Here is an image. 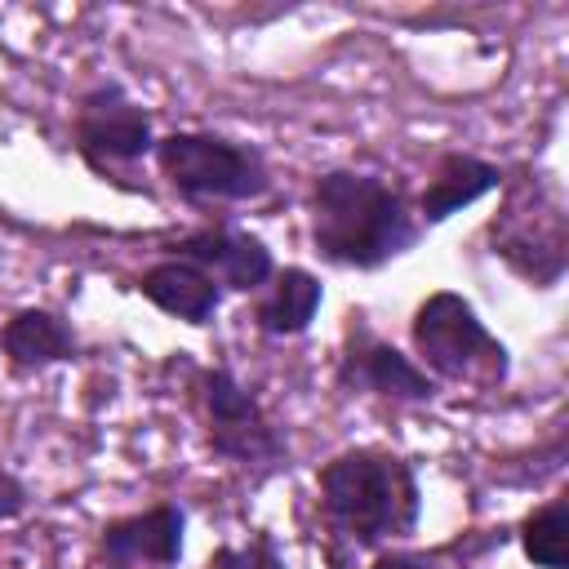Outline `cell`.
<instances>
[{
    "mask_svg": "<svg viewBox=\"0 0 569 569\" xmlns=\"http://www.w3.org/2000/svg\"><path fill=\"white\" fill-rule=\"evenodd\" d=\"M369 569H440V560H431L422 551H378Z\"/></svg>",
    "mask_w": 569,
    "mask_h": 569,
    "instance_id": "cell-18",
    "label": "cell"
},
{
    "mask_svg": "<svg viewBox=\"0 0 569 569\" xmlns=\"http://www.w3.org/2000/svg\"><path fill=\"white\" fill-rule=\"evenodd\" d=\"M325 302V284L320 276H311L307 267H276V276L267 280V293L253 307V325L267 338H298L311 329L316 311Z\"/></svg>",
    "mask_w": 569,
    "mask_h": 569,
    "instance_id": "cell-14",
    "label": "cell"
},
{
    "mask_svg": "<svg viewBox=\"0 0 569 569\" xmlns=\"http://www.w3.org/2000/svg\"><path fill=\"white\" fill-rule=\"evenodd\" d=\"M311 244L329 267L378 271L422 240L409 196L360 169H325L311 182Z\"/></svg>",
    "mask_w": 569,
    "mask_h": 569,
    "instance_id": "cell-1",
    "label": "cell"
},
{
    "mask_svg": "<svg viewBox=\"0 0 569 569\" xmlns=\"http://www.w3.org/2000/svg\"><path fill=\"white\" fill-rule=\"evenodd\" d=\"M138 293L182 325H209L222 307V284L187 258H160L138 276Z\"/></svg>",
    "mask_w": 569,
    "mask_h": 569,
    "instance_id": "cell-12",
    "label": "cell"
},
{
    "mask_svg": "<svg viewBox=\"0 0 569 569\" xmlns=\"http://www.w3.org/2000/svg\"><path fill=\"white\" fill-rule=\"evenodd\" d=\"M156 164L160 178L182 196V200H258L271 191V169L267 156L253 142L222 138V133H200V129H178L156 138Z\"/></svg>",
    "mask_w": 569,
    "mask_h": 569,
    "instance_id": "cell-4",
    "label": "cell"
},
{
    "mask_svg": "<svg viewBox=\"0 0 569 569\" xmlns=\"http://www.w3.org/2000/svg\"><path fill=\"white\" fill-rule=\"evenodd\" d=\"M498 187H502V169L493 160H480L471 151H445L436 160V169L427 173V187L418 191L413 213H418V222L427 231V227L462 213L467 204H476L480 196H489Z\"/></svg>",
    "mask_w": 569,
    "mask_h": 569,
    "instance_id": "cell-11",
    "label": "cell"
},
{
    "mask_svg": "<svg viewBox=\"0 0 569 569\" xmlns=\"http://www.w3.org/2000/svg\"><path fill=\"white\" fill-rule=\"evenodd\" d=\"M27 485L13 476V471H4L0 467V520H13V516H22L27 511Z\"/></svg>",
    "mask_w": 569,
    "mask_h": 569,
    "instance_id": "cell-17",
    "label": "cell"
},
{
    "mask_svg": "<svg viewBox=\"0 0 569 569\" xmlns=\"http://www.w3.org/2000/svg\"><path fill=\"white\" fill-rule=\"evenodd\" d=\"M409 342H413L422 369L431 378H445V382L498 387L511 373V356L498 342V333H489L480 311L453 289L427 293L413 307Z\"/></svg>",
    "mask_w": 569,
    "mask_h": 569,
    "instance_id": "cell-3",
    "label": "cell"
},
{
    "mask_svg": "<svg viewBox=\"0 0 569 569\" xmlns=\"http://www.w3.org/2000/svg\"><path fill=\"white\" fill-rule=\"evenodd\" d=\"M173 258L196 262L231 293H262L267 280L276 276L271 249L258 236L236 227H196L182 240H173Z\"/></svg>",
    "mask_w": 569,
    "mask_h": 569,
    "instance_id": "cell-10",
    "label": "cell"
},
{
    "mask_svg": "<svg viewBox=\"0 0 569 569\" xmlns=\"http://www.w3.org/2000/svg\"><path fill=\"white\" fill-rule=\"evenodd\" d=\"M489 244L493 258H502L520 280H529L533 289H556L569 267V227L560 196L538 178L516 182L489 222Z\"/></svg>",
    "mask_w": 569,
    "mask_h": 569,
    "instance_id": "cell-5",
    "label": "cell"
},
{
    "mask_svg": "<svg viewBox=\"0 0 569 569\" xmlns=\"http://www.w3.org/2000/svg\"><path fill=\"white\" fill-rule=\"evenodd\" d=\"M520 551L538 569H569V498H547L520 520Z\"/></svg>",
    "mask_w": 569,
    "mask_h": 569,
    "instance_id": "cell-15",
    "label": "cell"
},
{
    "mask_svg": "<svg viewBox=\"0 0 569 569\" xmlns=\"http://www.w3.org/2000/svg\"><path fill=\"white\" fill-rule=\"evenodd\" d=\"M182 533L187 511L178 502H156L133 516H116L98 533L102 569H173L182 560Z\"/></svg>",
    "mask_w": 569,
    "mask_h": 569,
    "instance_id": "cell-9",
    "label": "cell"
},
{
    "mask_svg": "<svg viewBox=\"0 0 569 569\" xmlns=\"http://www.w3.org/2000/svg\"><path fill=\"white\" fill-rule=\"evenodd\" d=\"M200 413H204V440L213 458L240 462V467H276L289 453V440L262 409V400L231 373V369H200L196 378Z\"/></svg>",
    "mask_w": 569,
    "mask_h": 569,
    "instance_id": "cell-6",
    "label": "cell"
},
{
    "mask_svg": "<svg viewBox=\"0 0 569 569\" xmlns=\"http://www.w3.org/2000/svg\"><path fill=\"white\" fill-rule=\"evenodd\" d=\"M320 511L329 533L356 551H373L391 538H409L422 520V489L413 467L391 449H342L316 471Z\"/></svg>",
    "mask_w": 569,
    "mask_h": 569,
    "instance_id": "cell-2",
    "label": "cell"
},
{
    "mask_svg": "<svg viewBox=\"0 0 569 569\" xmlns=\"http://www.w3.org/2000/svg\"><path fill=\"white\" fill-rule=\"evenodd\" d=\"M204 569H289V565H284L276 538L267 529H258V533H249V542H222Z\"/></svg>",
    "mask_w": 569,
    "mask_h": 569,
    "instance_id": "cell-16",
    "label": "cell"
},
{
    "mask_svg": "<svg viewBox=\"0 0 569 569\" xmlns=\"http://www.w3.org/2000/svg\"><path fill=\"white\" fill-rule=\"evenodd\" d=\"M71 142H76V156L89 164V173L107 182L156 151V129L147 107L129 98L120 80H102L80 98L71 120Z\"/></svg>",
    "mask_w": 569,
    "mask_h": 569,
    "instance_id": "cell-7",
    "label": "cell"
},
{
    "mask_svg": "<svg viewBox=\"0 0 569 569\" xmlns=\"http://www.w3.org/2000/svg\"><path fill=\"white\" fill-rule=\"evenodd\" d=\"M338 387L342 391H369L396 405H422L436 396V378L409 360L400 347H391L387 338H378L360 311L347 316V347L338 360Z\"/></svg>",
    "mask_w": 569,
    "mask_h": 569,
    "instance_id": "cell-8",
    "label": "cell"
},
{
    "mask_svg": "<svg viewBox=\"0 0 569 569\" xmlns=\"http://www.w3.org/2000/svg\"><path fill=\"white\" fill-rule=\"evenodd\" d=\"M0 347H4V360H9L13 373H40L49 365H62V360L80 356L76 329L49 307L13 311L4 320V329H0Z\"/></svg>",
    "mask_w": 569,
    "mask_h": 569,
    "instance_id": "cell-13",
    "label": "cell"
}]
</instances>
